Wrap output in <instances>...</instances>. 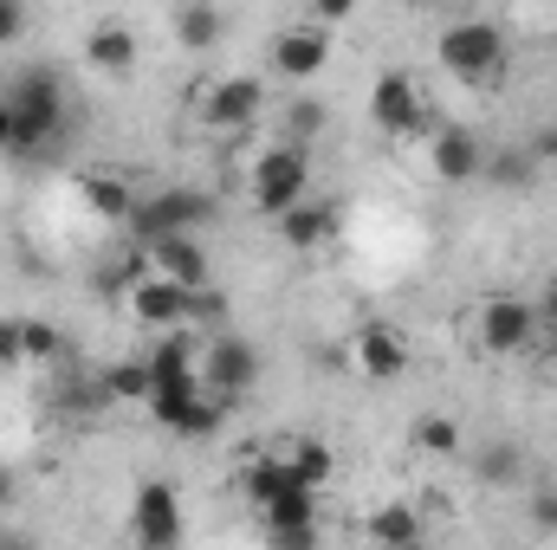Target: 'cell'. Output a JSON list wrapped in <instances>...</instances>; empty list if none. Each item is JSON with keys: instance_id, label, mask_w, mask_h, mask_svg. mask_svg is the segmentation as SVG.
<instances>
[{"instance_id": "obj_1", "label": "cell", "mask_w": 557, "mask_h": 550, "mask_svg": "<svg viewBox=\"0 0 557 550\" xmlns=\"http://www.w3.org/2000/svg\"><path fill=\"white\" fill-rule=\"evenodd\" d=\"M7 111H13V137H7L13 155H39L46 142L65 130V91H59V78H52L46 65H33V72L13 78Z\"/></svg>"}, {"instance_id": "obj_2", "label": "cell", "mask_w": 557, "mask_h": 550, "mask_svg": "<svg viewBox=\"0 0 557 550\" xmlns=\"http://www.w3.org/2000/svg\"><path fill=\"white\" fill-rule=\"evenodd\" d=\"M240 486H247V499L267 512V525H298V518H318V486H305V479L292 473V460H285V453L253 460Z\"/></svg>"}, {"instance_id": "obj_3", "label": "cell", "mask_w": 557, "mask_h": 550, "mask_svg": "<svg viewBox=\"0 0 557 550\" xmlns=\"http://www.w3.org/2000/svg\"><path fill=\"white\" fill-rule=\"evenodd\" d=\"M253 383H260V350L240 330H214L208 350H201V389L221 396L227 409H240L253 396Z\"/></svg>"}, {"instance_id": "obj_4", "label": "cell", "mask_w": 557, "mask_h": 550, "mask_svg": "<svg viewBox=\"0 0 557 550\" xmlns=\"http://www.w3.org/2000/svg\"><path fill=\"white\" fill-rule=\"evenodd\" d=\"M143 409L156 414L169 434H182V440H201V434H214V427H221L227 402H221V396H208V389H201V376H175V383H156Z\"/></svg>"}, {"instance_id": "obj_5", "label": "cell", "mask_w": 557, "mask_h": 550, "mask_svg": "<svg viewBox=\"0 0 557 550\" xmlns=\"http://www.w3.org/2000/svg\"><path fill=\"white\" fill-rule=\"evenodd\" d=\"M305 182H311V155H305V142H273L260 162H253V208L260 214H285L292 201H305Z\"/></svg>"}, {"instance_id": "obj_6", "label": "cell", "mask_w": 557, "mask_h": 550, "mask_svg": "<svg viewBox=\"0 0 557 550\" xmlns=\"http://www.w3.org/2000/svg\"><path fill=\"white\" fill-rule=\"evenodd\" d=\"M441 65H447L454 78H499V65H506V33H499L493 20H454V26L441 33Z\"/></svg>"}, {"instance_id": "obj_7", "label": "cell", "mask_w": 557, "mask_h": 550, "mask_svg": "<svg viewBox=\"0 0 557 550\" xmlns=\"http://www.w3.org/2000/svg\"><path fill=\"white\" fill-rule=\"evenodd\" d=\"M208 221H214V201H208L201 188H162V195L137 201L131 234H137V240H156V234H201Z\"/></svg>"}, {"instance_id": "obj_8", "label": "cell", "mask_w": 557, "mask_h": 550, "mask_svg": "<svg viewBox=\"0 0 557 550\" xmlns=\"http://www.w3.org/2000/svg\"><path fill=\"white\" fill-rule=\"evenodd\" d=\"M131 317L143 330H195V285L169 273H149L131 285Z\"/></svg>"}, {"instance_id": "obj_9", "label": "cell", "mask_w": 557, "mask_h": 550, "mask_svg": "<svg viewBox=\"0 0 557 550\" xmlns=\"http://www.w3.org/2000/svg\"><path fill=\"white\" fill-rule=\"evenodd\" d=\"M331 33H337V26H324V20L285 26V33L273 39V72L292 78V85H311V78L331 65Z\"/></svg>"}, {"instance_id": "obj_10", "label": "cell", "mask_w": 557, "mask_h": 550, "mask_svg": "<svg viewBox=\"0 0 557 550\" xmlns=\"http://www.w3.org/2000/svg\"><path fill=\"white\" fill-rule=\"evenodd\" d=\"M131 538L149 545V550H169L182 538V492H175L169 479L137 486V499H131Z\"/></svg>"}, {"instance_id": "obj_11", "label": "cell", "mask_w": 557, "mask_h": 550, "mask_svg": "<svg viewBox=\"0 0 557 550\" xmlns=\"http://www.w3.org/2000/svg\"><path fill=\"white\" fill-rule=\"evenodd\" d=\"M532 337H539V311L525 298H493L480 311V350L486 357H519V350H532Z\"/></svg>"}, {"instance_id": "obj_12", "label": "cell", "mask_w": 557, "mask_h": 550, "mask_svg": "<svg viewBox=\"0 0 557 550\" xmlns=\"http://www.w3.org/2000/svg\"><path fill=\"white\" fill-rule=\"evenodd\" d=\"M260 111H267V85H260V78H221V85L201 98V117H208L214 130H253Z\"/></svg>"}, {"instance_id": "obj_13", "label": "cell", "mask_w": 557, "mask_h": 550, "mask_svg": "<svg viewBox=\"0 0 557 550\" xmlns=\"http://www.w3.org/2000/svg\"><path fill=\"white\" fill-rule=\"evenodd\" d=\"M370 117L389 130V137H416L421 130V91L409 72H383L376 91H370Z\"/></svg>"}, {"instance_id": "obj_14", "label": "cell", "mask_w": 557, "mask_h": 550, "mask_svg": "<svg viewBox=\"0 0 557 550\" xmlns=\"http://www.w3.org/2000/svg\"><path fill=\"white\" fill-rule=\"evenodd\" d=\"M428 162H434V175L441 182H480V168H486V142L473 137V130H460V124H447V130H434L428 137Z\"/></svg>"}, {"instance_id": "obj_15", "label": "cell", "mask_w": 557, "mask_h": 550, "mask_svg": "<svg viewBox=\"0 0 557 550\" xmlns=\"http://www.w3.org/2000/svg\"><path fill=\"white\" fill-rule=\"evenodd\" d=\"M350 350H357V370H363V376H376V383H396V376L409 370V343H403V330H396V324H363Z\"/></svg>"}, {"instance_id": "obj_16", "label": "cell", "mask_w": 557, "mask_h": 550, "mask_svg": "<svg viewBox=\"0 0 557 550\" xmlns=\"http://www.w3.org/2000/svg\"><path fill=\"white\" fill-rule=\"evenodd\" d=\"M143 260L156 266V273L182 278V285H208V253H201V240L195 234H156V240H143Z\"/></svg>"}, {"instance_id": "obj_17", "label": "cell", "mask_w": 557, "mask_h": 550, "mask_svg": "<svg viewBox=\"0 0 557 550\" xmlns=\"http://www.w3.org/2000/svg\"><path fill=\"white\" fill-rule=\"evenodd\" d=\"M85 59H91V72L124 78V72L137 65V33H131L124 20H98V26L85 33Z\"/></svg>"}, {"instance_id": "obj_18", "label": "cell", "mask_w": 557, "mask_h": 550, "mask_svg": "<svg viewBox=\"0 0 557 550\" xmlns=\"http://www.w3.org/2000/svg\"><path fill=\"white\" fill-rule=\"evenodd\" d=\"M278 240H285L292 253H311V247L337 240V214H331V208H318V201H292V208L278 214Z\"/></svg>"}, {"instance_id": "obj_19", "label": "cell", "mask_w": 557, "mask_h": 550, "mask_svg": "<svg viewBox=\"0 0 557 550\" xmlns=\"http://www.w3.org/2000/svg\"><path fill=\"white\" fill-rule=\"evenodd\" d=\"M221 33H227V20H221L214 0H182V7H175V39H182L188 52H208Z\"/></svg>"}, {"instance_id": "obj_20", "label": "cell", "mask_w": 557, "mask_h": 550, "mask_svg": "<svg viewBox=\"0 0 557 550\" xmlns=\"http://www.w3.org/2000/svg\"><path fill=\"white\" fill-rule=\"evenodd\" d=\"M149 376H156V383H175V376H201V357H195V330H162V343L149 350Z\"/></svg>"}, {"instance_id": "obj_21", "label": "cell", "mask_w": 557, "mask_h": 550, "mask_svg": "<svg viewBox=\"0 0 557 550\" xmlns=\"http://www.w3.org/2000/svg\"><path fill=\"white\" fill-rule=\"evenodd\" d=\"M473 473H480V486H519L525 479V453L512 440H486L473 453Z\"/></svg>"}, {"instance_id": "obj_22", "label": "cell", "mask_w": 557, "mask_h": 550, "mask_svg": "<svg viewBox=\"0 0 557 550\" xmlns=\"http://www.w3.org/2000/svg\"><path fill=\"white\" fill-rule=\"evenodd\" d=\"M532 168H539V149H486L480 182H486V188H525Z\"/></svg>"}, {"instance_id": "obj_23", "label": "cell", "mask_w": 557, "mask_h": 550, "mask_svg": "<svg viewBox=\"0 0 557 550\" xmlns=\"http://www.w3.org/2000/svg\"><path fill=\"white\" fill-rule=\"evenodd\" d=\"M85 201L117 227H131V214H137V188H124L117 175H85Z\"/></svg>"}, {"instance_id": "obj_24", "label": "cell", "mask_w": 557, "mask_h": 550, "mask_svg": "<svg viewBox=\"0 0 557 550\" xmlns=\"http://www.w3.org/2000/svg\"><path fill=\"white\" fill-rule=\"evenodd\" d=\"M278 453H285V460H292V473H298L305 486H318V492H324V486H331V473H337L331 447H324V440H311V434H305V440H285Z\"/></svg>"}, {"instance_id": "obj_25", "label": "cell", "mask_w": 557, "mask_h": 550, "mask_svg": "<svg viewBox=\"0 0 557 550\" xmlns=\"http://www.w3.org/2000/svg\"><path fill=\"white\" fill-rule=\"evenodd\" d=\"M370 538H376V545H421V518L409 505H383V512L370 518Z\"/></svg>"}, {"instance_id": "obj_26", "label": "cell", "mask_w": 557, "mask_h": 550, "mask_svg": "<svg viewBox=\"0 0 557 550\" xmlns=\"http://www.w3.org/2000/svg\"><path fill=\"white\" fill-rule=\"evenodd\" d=\"M104 389H111V402H149V389H156L149 357H143V363H117V370L104 376Z\"/></svg>"}, {"instance_id": "obj_27", "label": "cell", "mask_w": 557, "mask_h": 550, "mask_svg": "<svg viewBox=\"0 0 557 550\" xmlns=\"http://www.w3.org/2000/svg\"><path fill=\"white\" fill-rule=\"evenodd\" d=\"M416 447H421V453H434V460L460 453V421H447V414H428V421L416 427Z\"/></svg>"}, {"instance_id": "obj_28", "label": "cell", "mask_w": 557, "mask_h": 550, "mask_svg": "<svg viewBox=\"0 0 557 550\" xmlns=\"http://www.w3.org/2000/svg\"><path fill=\"white\" fill-rule=\"evenodd\" d=\"M20 337H26V363H52L65 350L59 324H46V317H20Z\"/></svg>"}, {"instance_id": "obj_29", "label": "cell", "mask_w": 557, "mask_h": 550, "mask_svg": "<svg viewBox=\"0 0 557 550\" xmlns=\"http://www.w3.org/2000/svg\"><path fill=\"white\" fill-rule=\"evenodd\" d=\"M318 130H324V104H318V98H298V104L285 111V137H292V142H311Z\"/></svg>"}, {"instance_id": "obj_30", "label": "cell", "mask_w": 557, "mask_h": 550, "mask_svg": "<svg viewBox=\"0 0 557 550\" xmlns=\"http://www.w3.org/2000/svg\"><path fill=\"white\" fill-rule=\"evenodd\" d=\"M267 538H273L278 550H305L311 538H318V518H298V525H267Z\"/></svg>"}, {"instance_id": "obj_31", "label": "cell", "mask_w": 557, "mask_h": 550, "mask_svg": "<svg viewBox=\"0 0 557 550\" xmlns=\"http://www.w3.org/2000/svg\"><path fill=\"white\" fill-rule=\"evenodd\" d=\"M26 363V337H20V317H0V370Z\"/></svg>"}, {"instance_id": "obj_32", "label": "cell", "mask_w": 557, "mask_h": 550, "mask_svg": "<svg viewBox=\"0 0 557 550\" xmlns=\"http://www.w3.org/2000/svg\"><path fill=\"white\" fill-rule=\"evenodd\" d=\"M26 33V0H0V46H13Z\"/></svg>"}, {"instance_id": "obj_33", "label": "cell", "mask_w": 557, "mask_h": 550, "mask_svg": "<svg viewBox=\"0 0 557 550\" xmlns=\"http://www.w3.org/2000/svg\"><path fill=\"white\" fill-rule=\"evenodd\" d=\"M311 13H318L324 26H344V20L357 13V0H311Z\"/></svg>"}, {"instance_id": "obj_34", "label": "cell", "mask_w": 557, "mask_h": 550, "mask_svg": "<svg viewBox=\"0 0 557 550\" xmlns=\"http://www.w3.org/2000/svg\"><path fill=\"white\" fill-rule=\"evenodd\" d=\"M532 525L557 532V492H552V499H532Z\"/></svg>"}, {"instance_id": "obj_35", "label": "cell", "mask_w": 557, "mask_h": 550, "mask_svg": "<svg viewBox=\"0 0 557 550\" xmlns=\"http://www.w3.org/2000/svg\"><path fill=\"white\" fill-rule=\"evenodd\" d=\"M532 149H539V162H557V124H545V130H539V142H532Z\"/></svg>"}, {"instance_id": "obj_36", "label": "cell", "mask_w": 557, "mask_h": 550, "mask_svg": "<svg viewBox=\"0 0 557 550\" xmlns=\"http://www.w3.org/2000/svg\"><path fill=\"white\" fill-rule=\"evenodd\" d=\"M13 492H20V479H13V466H0V505H7Z\"/></svg>"}, {"instance_id": "obj_37", "label": "cell", "mask_w": 557, "mask_h": 550, "mask_svg": "<svg viewBox=\"0 0 557 550\" xmlns=\"http://www.w3.org/2000/svg\"><path fill=\"white\" fill-rule=\"evenodd\" d=\"M7 137H13V111H7V98H0V149H7Z\"/></svg>"}, {"instance_id": "obj_38", "label": "cell", "mask_w": 557, "mask_h": 550, "mask_svg": "<svg viewBox=\"0 0 557 550\" xmlns=\"http://www.w3.org/2000/svg\"><path fill=\"white\" fill-rule=\"evenodd\" d=\"M545 324L557 330V278H552V291H545Z\"/></svg>"}, {"instance_id": "obj_39", "label": "cell", "mask_w": 557, "mask_h": 550, "mask_svg": "<svg viewBox=\"0 0 557 550\" xmlns=\"http://www.w3.org/2000/svg\"><path fill=\"white\" fill-rule=\"evenodd\" d=\"M467 7H473V0H467Z\"/></svg>"}, {"instance_id": "obj_40", "label": "cell", "mask_w": 557, "mask_h": 550, "mask_svg": "<svg viewBox=\"0 0 557 550\" xmlns=\"http://www.w3.org/2000/svg\"><path fill=\"white\" fill-rule=\"evenodd\" d=\"M0 376H7V370H0Z\"/></svg>"}]
</instances>
